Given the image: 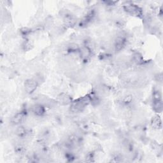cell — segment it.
Returning a JSON list of instances; mask_svg holds the SVG:
<instances>
[{"mask_svg": "<svg viewBox=\"0 0 163 163\" xmlns=\"http://www.w3.org/2000/svg\"><path fill=\"white\" fill-rule=\"evenodd\" d=\"M38 82L36 80L29 79L25 82V90L28 94H31L37 89Z\"/></svg>", "mask_w": 163, "mask_h": 163, "instance_id": "obj_3", "label": "cell"}, {"mask_svg": "<svg viewBox=\"0 0 163 163\" xmlns=\"http://www.w3.org/2000/svg\"><path fill=\"white\" fill-rule=\"evenodd\" d=\"M24 118V115L22 113H19L16 114V115L13 117V119L12 120V122L14 124H21L22 121H23Z\"/></svg>", "mask_w": 163, "mask_h": 163, "instance_id": "obj_6", "label": "cell"}, {"mask_svg": "<svg viewBox=\"0 0 163 163\" xmlns=\"http://www.w3.org/2000/svg\"><path fill=\"white\" fill-rule=\"evenodd\" d=\"M91 102V97L90 96L87 95L71 103V110L73 112H82L86 106Z\"/></svg>", "mask_w": 163, "mask_h": 163, "instance_id": "obj_1", "label": "cell"}, {"mask_svg": "<svg viewBox=\"0 0 163 163\" xmlns=\"http://www.w3.org/2000/svg\"><path fill=\"white\" fill-rule=\"evenodd\" d=\"M32 111L35 115L38 116H41L45 113L44 107L41 105H36L32 108Z\"/></svg>", "mask_w": 163, "mask_h": 163, "instance_id": "obj_5", "label": "cell"}, {"mask_svg": "<svg viewBox=\"0 0 163 163\" xmlns=\"http://www.w3.org/2000/svg\"><path fill=\"white\" fill-rule=\"evenodd\" d=\"M133 59H134V61L137 64L142 63L143 62L142 61V60H143L142 55L140 54V53L136 52L134 55H133Z\"/></svg>", "mask_w": 163, "mask_h": 163, "instance_id": "obj_10", "label": "cell"}, {"mask_svg": "<svg viewBox=\"0 0 163 163\" xmlns=\"http://www.w3.org/2000/svg\"><path fill=\"white\" fill-rule=\"evenodd\" d=\"M80 52L81 57L83 59H87L90 56V52L89 49V48L86 47H84L82 48L80 50Z\"/></svg>", "mask_w": 163, "mask_h": 163, "instance_id": "obj_8", "label": "cell"}, {"mask_svg": "<svg viewBox=\"0 0 163 163\" xmlns=\"http://www.w3.org/2000/svg\"><path fill=\"white\" fill-rule=\"evenodd\" d=\"M152 125L154 128L159 129L161 128V120L159 118V117H155L154 119H152Z\"/></svg>", "mask_w": 163, "mask_h": 163, "instance_id": "obj_9", "label": "cell"}, {"mask_svg": "<svg viewBox=\"0 0 163 163\" xmlns=\"http://www.w3.org/2000/svg\"><path fill=\"white\" fill-rule=\"evenodd\" d=\"M30 32V29L27 28H24L21 29V33L22 36H27Z\"/></svg>", "mask_w": 163, "mask_h": 163, "instance_id": "obj_11", "label": "cell"}, {"mask_svg": "<svg viewBox=\"0 0 163 163\" xmlns=\"http://www.w3.org/2000/svg\"><path fill=\"white\" fill-rule=\"evenodd\" d=\"M59 102L61 103L64 104V105H67L68 103H71V97L68 96L67 94H61V95L59 96Z\"/></svg>", "mask_w": 163, "mask_h": 163, "instance_id": "obj_7", "label": "cell"}, {"mask_svg": "<svg viewBox=\"0 0 163 163\" xmlns=\"http://www.w3.org/2000/svg\"><path fill=\"white\" fill-rule=\"evenodd\" d=\"M125 11L128 13L129 14L133 15V16H137V17H139V16H141L142 15V9L140 8L138 6H137L136 5H128L124 6Z\"/></svg>", "mask_w": 163, "mask_h": 163, "instance_id": "obj_2", "label": "cell"}, {"mask_svg": "<svg viewBox=\"0 0 163 163\" xmlns=\"http://www.w3.org/2000/svg\"><path fill=\"white\" fill-rule=\"evenodd\" d=\"M124 44H125L124 37L119 36V37L116 38V40L115 41V48L116 51H119L120 50H121L122 47L124 46Z\"/></svg>", "mask_w": 163, "mask_h": 163, "instance_id": "obj_4", "label": "cell"}]
</instances>
